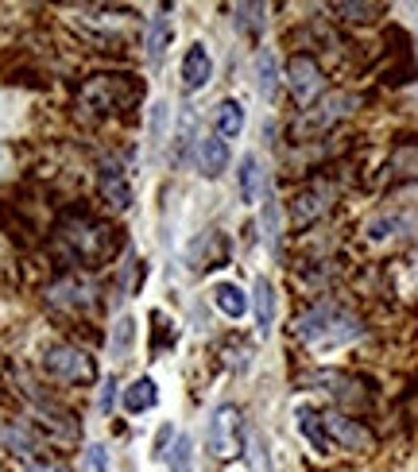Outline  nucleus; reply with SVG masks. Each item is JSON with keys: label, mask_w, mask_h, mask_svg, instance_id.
Masks as SVG:
<instances>
[{"label": "nucleus", "mask_w": 418, "mask_h": 472, "mask_svg": "<svg viewBox=\"0 0 418 472\" xmlns=\"http://www.w3.org/2000/svg\"><path fill=\"white\" fill-rule=\"evenodd\" d=\"M360 334H364L360 321L337 306H314L298 318V337H303L310 349H341V345H349V341H357Z\"/></svg>", "instance_id": "1"}, {"label": "nucleus", "mask_w": 418, "mask_h": 472, "mask_svg": "<svg viewBox=\"0 0 418 472\" xmlns=\"http://www.w3.org/2000/svg\"><path fill=\"white\" fill-rule=\"evenodd\" d=\"M139 98V85L128 78V74H101L82 90V109L90 113H113L124 109L128 101Z\"/></svg>", "instance_id": "2"}, {"label": "nucleus", "mask_w": 418, "mask_h": 472, "mask_svg": "<svg viewBox=\"0 0 418 472\" xmlns=\"http://www.w3.org/2000/svg\"><path fill=\"white\" fill-rule=\"evenodd\" d=\"M209 449L217 460H233L241 453V411L233 403H221L209 418Z\"/></svg>", "instance_id": "3"}, {"label": "nucleus", "mask_w": 418, "mask_h": 472, "mask_svg": "<svg viewBox=\"0 0 418 472\" xmlns=\"http://www.w3.org/2000/svg\"><path fill=\"white\" fill-rule=\"evenodd\" d=\"M287 85H291V93H295L298 105H310V101L318 98V90H321L318 62L310 59V55H295L291 62H287Z\"/></svg>", "instance_id": "4"}, {"label": "nucleus", "mask_w": 418, "mask_h": 472, "mask_svg": "<svg viewBox=\"0 0 418 472\" xmlns=\"http://www.w3.org/2000/svg\"><path fill=\"white\" fill-rule=\"evenodd\" d=\"M47 372L59 375V380H93V364L85 352L78 349H51L47 352Z\"/></svg>", "instance_id": "5"}, {"label": "nucleus", "mask_w": 418, "mask_h": 472, "mask_svg": "<svg viewBox=\"0 0 418 472\" xmlns=\"http://www.w3.org/2000/svg\"><path fill=\"white\" fill-rule=\"evenodd\" d=\"M352 109V98L349 93H329V98H321V105L314 113H306L303 121H298V132H321V128H329L334 121H341Z\"/></svg>", "instance_id": "6"}, {"label": "nucleus", "mask_w": 418, "mask_h": 472, "mask_svg": "<svg viewBox=\"0 0 418 472\" xmlns=\"http://www.w3.org/2000/svg\"><path fill=\"white\" fill-rule=\"evenodd\" d=\"M209 78H213V59H209V51L201 47V43L186 47V55H182V90H186V93H198Z\"/></svg>", "instance_id": "7"}, {"label": "nucleus", "mask_w": 418, "mask_h": 472, "mask_svg": "<svg viewBox=\"0 0 418 472\" xmlns=\"http://www.w3.org/2000/svg\"><path fill=\"white\" fill-rule=\"evenodd\" d=\"M98 182H101V194H105V201H109V206H116V209L132 206V186H128L121 163H113V159H109V163H101Z\"/></svg>", "instance_id": "8"}, {"label": "nucleus", "mask_w": 418, "mask_h": 472, "mask_svg": "<svg viewBox=\"0 0 418 472\" xmlns=\"http://www.w3.org/2000/svg\"><path fill=\"white\" fill-rule=\"evenodd\" d=\"M321 422H326V430H329V442H341L345 449H368L372 445V434L345 414H326Z\"/></svg>", "instance_id": "9"}, {"label": "nucleus", "mask_w": 418, "mask_h": 472, "mask_svg": "<svg viewBox=\"0 0 418 472\" xmlns=\"http://www.w3.org/2000/svg\"><path fill=\"white\" fill-rule=\"evenodd\" d=\"M225 167H229V147H225V139L221 136H201L198 139V170L206 178H217Z\"/></svg>", "instance_id": "10"}, {"label": "nucleus", "mask_w": 418, "mask_h": 472, "mask_svg": "<svg viewBox=\"0 0 418 472\" xmlns=\"http://www.w3.org/2000/svg\"><path fill=\"white\" fill-rule=\"evenodd\" d=\"M298 430H303V437L310 445H314V453H334V442H329V434H326V422H321V414L318 411H310V406H298Z\"/></svg>", "instance_id": "11"}, {"label": "nucleus", "mask_w": 418, "mask_h": 472, "mask_svg": "<svg viewBox=\"0 0 418 472\" xmlns=\"http://www.w3.org/2000/svg\"><path fill=\"white\" fill-rule=\"evenodd\" d=\"M256 329H260V337L272 334L275 326V287L272 279H256Z\"/></svg>", "instance_id": "12"}, {"label": "nucleus", "mask_w": 418, "mask_h": 472, "mask_svg": "<svg viewBox=\"0 0 418 472\" xmlns=\"http://www.w3.org/2000/svg\"><path fill=\"white\" fill-rule=\"evenodd\" d=\"M329 190L326 186H314V190H303V194L295 198V209H291V217H295V224H310L314 217H321L326 213V206H329Z\"/></svg>", "instance_id": "13"}, {"label": "nucleus", "mask_w": 418, "mask_h": 472, "mask_svg": "<svg viewBox=\"0 0 418 472\" xmlns=\"http://www.w3.org/2000/svg\"><path fill=\"white\" fill-rule=\"evenodd\" d=\"M67 236L78 244L82 256H90V260H93V256H101V248H105V229H101V224H93V221H74Z\"/></svg>", "instance_id": "14"}, {"label": "nucleus", "mask_w": 418, "mask_h": 472, "mask_svg": "<svg viewBox=\"0 0 418 472\" xmlns=\"http://www.w3.org/2000/svg\"><path fill=\"white\" fill-rule=\"evenodd\" d=\"M256 90H260L264 101H275V93H279V62L272 51L256 55Z\"/></svg>", "instance_id": "15"}, {"label": "nucleus", "mask_w": 418, "mask_h": 472, "mask_svg": "<svg viewBox=\"0 0 418 472\" xmlns=\"http://www.w3.org/2000/svg\"><path fill=\"white\" fill-rule=\"evenodd\" d=\"M159 403V388H155V380L152 375H139V380L132 383V388L124 391V406L132 414H139V411H152V406Z\"/></svg>", "instance_id": "16"}, {"label": "nucleus", "mask_w": 418, "mask_h": 472, "mask_svg": "<svg viewBox=\"0 0 418 472\" xmlns=\"http://www.w3.org/2000/svg\"><path fill=\"white\" fill-rule=\"evenodd\" d=\"M260 194H264V167L256 155H244L241 159V198L252 206V201H260Z\"/></svg>", "instance_id": "17"}, {"label": "nucleus", "mask_w": 418, "mask_h": 472, "mask_svg": "<svg viewBox=\"0 0 418 472\" xmlns=\"http://www.w3.org/2000/svg\"><path fill=\"white\" fill-rule=\"evenodd\" d=\"M213 124H217V136L221 139H233V136H241V128H244V109H241V101H221L217 109H213Z\"/></svg>", "instance_id": "18"}, {"label": "nucleus", "mask_w": 418, "mask_h": 472, "mask_svg": "<svg viewBox=\"0 0 418 472\" xmlns=\"http://www.w3.org/2000/svg\"><path fill=\"white\" fill-rule=\"evenodd\" d=\"M213 306H217L225 318H244V310H248V298H244L241 287L217 283V287H213Z\"/></svg>", "instance_id": "19"}, {"label": "nucleus", "mask_w": 418, "mask_h": 472, "mask_svg": "<svg viewBox=\"0 0 418 472\" xmlns=\"http://www.w3.org/2000/svg\"><path fill=\"white\" fill-rule=\"evenodd\" d=\"M167 43H170V24H167V16H155L152 24H147V59H152V67L163 62Z\"/></svg>", "instance_id": "20"}, {"label": "nucleus", "mask_w": 418, "mask_h": 472, "mask_svg": "<svg viewBox=\"0 0 418 472\" xmlns=\"http://www.w3.org/2000/svg\"><path fill=\"white\" fill-rule=\"evenodd\" d=\"M132 337H136V321L132 318H121L113 329V357L116 360H128V352H132Z\"/></svg>", "instance_id": "21"}, {"label": "nucleus", "mask_w": 418, "mask_h": 472, "mask_svg": "<svg viewBox=\"0 0 418 472\" xmlns=\"http://www.w3.org/2000/svg\"><path fill=\"white\" fill-rule=\"evenodd\" d=\"M163 460L170 465V472H190V437H186V434H178V437H175V445L163 449Z\"/></svg>", "instance_id": "22"}, {"label": "nucleus", "mask_w": 418, "mask_h": 472, "mask_svg": "<svg viewBox=\"0 0 418 472\" xmlns=\"http://www.w3.org/2000/svg\"><path fill=\"white\" fill-rule=\"evenodd\" d=\"M51 298H55V303H78V306H85V303H90V287H82V283H74V279H67V283L51 287Z\"/></svg>", "instance_id": "23"}, {"label": "nucleus", "mask_w": 418, "mask_h": 472, "mask_svg": "<svg viewBox=\"0 0 418 472\" xmlns=\"http://www.w3.org/2000/svg\"><path fill=\"white\" fill-rule=\"evenodd\" d=\"M244 457H248V472H272V460H267V449H264L260 434H248V449H244Z\"/></svg>", "instance_id": "24"}, {"label": "nucleus", "mask_w": 418, "mask_h": 472, "mask_svg": "<svg viewBox=\"0 0 418 472\" xmlns=\"http://www.w3.org/2000/svg\"><path fill=\"white\" fill-rule=\"evenodd\" d=\"M264 229H267V244L279 252V206H275V198H267V206H264Z\"/></svg>", "instance_id": "25"}, {"label": "nucleus", "mask_w": 418, "mask_h": 472, "mask_svg": "<svg viewBox=\"0 0 418 472\" xmlns=\"http://www.w3.org/2000/svg\"><path fill=\"white\" fill-rule=\"evenodd\" d=\"M337 12H345L349 20H368V16H376L380 8L376 4H337Z\"/></svg>", "instance_id": "26"}, {"label": "nucleus", "mask_w": 418, "mask_h": 472, "mask_svg": "<svg viewBox=\"0 0 418 472\" xmlns=\"http://www.w3.org/2000/svg\"><path fill=\"white\" fill-rule=\"evenodd\" d=\"M85 472H105V449L90 445V460H85Z\"/></svg>", "instance_id": "27"}, {"label": "nucleus", "mask_w": 418, "mask_h": 472, "mask_svg": "<svg viewBox=\"0 0 418 472\" xmlns=\"http://www.w3.org/2000/svg\"><path fill=\"white\" fill-rule=\"evenodd\" d=\"M113 388H116V375H109V380H105V391H101V411H109V406H113Z\"/></svg>", "instance_id": "28"}, {"label": "nucleus", "mask_w": 418, "mask_h": 472, "mask_svg": "<svg viewBox=\"0 0 418 472\" xmlns=\"http://www.w3.org/2000/svg\"><path fill=\"white\" fill-rule=\"evenodd\" d=\"M31 472H70V468H62V465H51V468H31Z\"/></svg>", "instance_id": "29"}]
</instances>
